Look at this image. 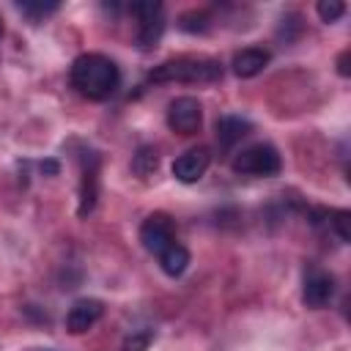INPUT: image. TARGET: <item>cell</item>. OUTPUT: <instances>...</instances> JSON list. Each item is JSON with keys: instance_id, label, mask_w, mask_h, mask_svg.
Returning <instances> with one entry per match:
<instances>
[{"instance_id": "cell-1", "label": "cell", "mask_w": 351, "mask_h": 351, "mask_svg": "<svg viewBox=\"0 0 351 351\" xmlns=\"http://www.w3.org/2000/svg\"><path fill=\"white\" fill-rule=\"evenodd\" d=\"M118 80H121L118 66L107 55L88 52V55H80L71 63V85L85 99H93V101L107 99L118 88Z\"/></svg>"}, {"instance_id": "cell-2", "label": "cell", "mask_w": 351, "mask_h": 351, "mask_svg": "<svg viewBox=\"0 0 351 351\" xmlns=\"http://www.w3.org/2000/svg\"><path fill=\"white\" fill-rule=\"evenodd\" d=\"M222 77V66L214 58H195V55H184V58H173L159 63L148 80L151 82H217Z\"/></svg>"}, {"instance_id": "cell-3", "label": "cell", "mask_w": 351, "mask_h": 351, "mask_svg": "<svg viewBox=\"0 0 351 351\" xmlns=\"http://www.w3.org/2000/svg\"><path fill=\"white\" fill-rule=\"evenodd\" d=\"M230 165H233L236 173H244V176H277L280 167H282V159H280L274 145L258 143V145H250V148L239 151Z\"/></svg>"}, {"instance_id": "cell-4", "label": "cell", "mask_w": 351, "mask_h": 351, "mask_svg": "<svg viewBox=\"0 0 351 351\" xmlns=\"http://www.w3.org/2000/svg\"><path fill=\"white\" fill-rule=\"evenodd\" d=\"M132 14L137 16V41L143 49H151L162 33H165V11L162 3L156 0H143V3H132Z\"/></svg>"}, {"instance_id": "cell-5", "label": "cell", "mask_w": 351, "mask_h": 351, "mask_svg": "<svg viewBox=\"0 0 351 351\" xmlns=\"http://www.w3.org/2000/svg\"><path fill=\"white\" fill-rule=\"evenodd\" d=\"M203 123V107L192 96H178L167 107V126L178 134H195Z\"/></svg>"}, {"instance_id": "cell-6", "label": "cell", "mask_w": 351, "mask_h": 351, "mask_svg": "<svg viewBox=\"0 0 351 351\" xmlns=\"http://www.w3.org/2000/svg\"><path fill=\"white\" fill-rule=\"evenodd\" d=\"M173 236H176V228H173V219L165 211H156V214L145 217V222L140 225V241L154 255H159L165 247H170Z\"/></svg>"}, {"instance_id": "cell-7", "label": "cell", "mask_w": 351, "mask_h": 351, "mask_svg": "<svg viewBox=\"0 0 351 351\" xmlns=\"http://www.w3.org/2000/svg\"><path fill=\"white\" fill-rule=\"evenodd\" d=\"M208 162H211V151H208L206 145L189 148L186 154H181V156L173 162V176H176L181 184H195V181L203 178V173L208 170Z\"/></svg>"}, {"instance_id": "cell-8", "label": "cell", "mask_w": 351, "mask_h": 351, "mask_svg": "<svg viewBox=\"0 0 351 351\" xmlns=\"http://www.w3.org/2000/svg\"><path fill=\"white\" fill-rule=\"evenodd\" d=\"M101 313H104V304L99 299H77L66 315V329L71 335H82L101 318Z\"/></svg>"}, {"instance_id": "cell-9", "label": "cell", "mask_w": 351, "mask_h": 351, "mask_svg": "<svg viewBox=\"0 0 351 351\" xmlns=\"http://www.w3.org/2000/svg\"><path fill=\"white\" fill-rule=\"evenodd\" d=\"M335 296V280L324 271H310L304 277V288H302V299L307 307H324L329 304V299Z\"/></svg>"}, {"instance_id": "cell-10", "label": "cell", "mask_w": 351, "mask_h": 351, "mask_svg": "<svg viewBox=\"0 0 351 351\" xmlns=\"http://www.w3.org/2000/svg\"><path fill=\"white\" fill-rule=\"evenodd\" d=\"M266 63H269V52L266 49H261V47H247V49H241V52H236L233 55V74L236 77H241V80H250V77H255V74H261L263 69H266Z\"/></svg>"}, {"instance_id": "cell-11", "label": "cell", "mask_w": 351, "mask_h": 351, "mask_svg": "<svg viewBox=\"0 0 351 351\" xmlns=\"http://www.w3.org/2000/svg\"><path fill=\"white\" fill-rule=\"evenodd\" d=\"M250 132H252V123L247 118H241V115H222V118H217V140L225 148L239 143Z\"/></svg>"}, {"instance_id": "cell-12", "label": "cell", "mask_w": 351, "mask_h": 351, "mask_svg": "<svg viewBox=\"0 0 351 351\" xmlns=\"http://www.w3.org/2000/svg\"><path fill=\"white\" fill-rule=\"evenodd\" d=\"M159 266H162V271L165 274H170V277H178L186 266H189V252H186V247H181V244H170V247H165L162 252H159Z\"/></svg>"}, {"instance_id": "cell-13", "label": "cell", "mask_w": 351, "mask_h": 351, "mask_svg": "<svg viewBox=\"0 0 351 351\" xmlns=\"http://www.w3.org/2000/svg\"><path fill=\"white\" fill-rule=\"evenodd\" d=\"M96 192H99V186H96V165H93V167H85V170H82V181H80V208H77L80 217H88V214L93 211V206H96Z\"/></svg>"}, {"instance_id": "cell-14", "label": "cell", "mask_w": 351, "mask_h": 351, "mask_svg": "<svg viewBox=\"0 0 351 351\" xmlns=\"http://www.w3.org/2000/svg\"><path fill=\"white\" fill-rule=\"evenodd\" d=\"M156 167H159V151H156L154 145L137 148V154H134V159H132V170H134L140 178H148V176L156 173Z\"/></svg>"}, {"instance_id": "cell-15", "label": "cell", "mask_w": 351, "mask_h": 351, "mask_svg": "<svg viewBox=\"0 0 351 351\" xmlns=\"http://www.w3.org/2000/svg\"><path fill=\"white\" fill-rule=\"evenodd\" d=\"M181 30H186V33H203L206 27H208V16L203 14V11H189V14H184L181 16Z\"/></svg>"}, {"instance_id": "cell-16", "label": "cell", "mask_w": 351, "mask_h": 351, "mask_svg": "<svg viewBox=\"0 0 351 351\" xmlns=\"http://www.w3.org/2000/svg\"><path fill=\"white\" fill-rule=\"evenodd\" d=\"M19 11H22L27 19L36 22V19H41V16L58 11V3H19Z\"/></svg>"}, {"instance_id": "cell-17", "label": "cell", "mask_w": 351, "mask_h": 351, "mask_svg": "<svg viewBox=\"0 0 351 351\" xmlns=\"http://www.w3.org/2000/svg\"><path fill=\"white\" fill-rule=\"evenodd\" d=\"M343 14H346V5L340 0H321L318 3V16L324 22H337Z\"/></svg>"}, {"instance_id": "cell-18", "label": "cell", "mask_w": 351, "mask_h": 351, "mask_svg": "<svg viewBox=\"0 0 351 351\" xmlns=\"http://www.w3.org/2000/svg\"><path fill=\"white\" fill-rule=\"evenodd\" d=\"M329 219H332V225H335V230H337V236H340L343 241H348V239H351V230H348V222H351V214H348L346 208H337V211H329Z\"/></svg>"}, {"instance_id": "cell-19", "label": "cell", "mask_w": 351, "mask_h": 351, "mask_svg": "<svg viewBox=\"0 0 351 351\" xmlns=\"http://www.w3.org/2000/svg\"><path fill=\"white\" fill-rule=\"evenodd\" d=\"M154 340V332L145 329V332H137V335H129L126 343H123V351H145Z\"/></svg>"}, {"instance_id": "cell-20", "label": "cell", "mask_w": 351, "mask_h": 351, "mask_svg": "<svg viewBox=\"0 0 351 351\" xmlns=\"http://www.w3.org/2000/svg\"><path fill=\"white\" fill-rule=\"evenodd\" d=\"M337 71H340L343 77H348V71H351V69H348V49L340 52V58H337Z\"/></svg>"}, {"instance_id": "cell-21", "label": "cell", "mask_w": 351, "mask_h": 351, "mask_svg": "<svg viewBox=\"0 0 351 351\" xmlns=\"http://www.w3.org/2000/svg\"><path fill=\"white\" fill-rule=\"evenodd\" d=\"M58 170H60V165H58L55 159H44V162H41V173H47V176H55Z\"/></svg>"}, {"instance_id": "cell-22", "label": "cell", "mask_w": 351, "mask_h": 351, "mask_svg": "<svg viewBox=\"0 0 351 351\" xmlns=\"http://www.w3.org/2000/svg\"><path fill=\"white\" fill-rule=\"evenodd\" d=\"M0 36H3V22H0Z\"/></svg>"}]
</instances>
